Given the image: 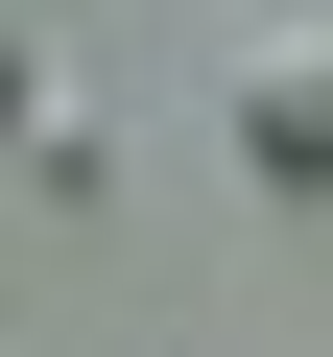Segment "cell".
<instances>
[{
  "label": "cell",
  "mask_w": 333,
  "mask_h": 357,
  "mask_svg": "<svg viewBox=\"0 0 333 357\" xmlns=\"http://www.w3.org/2000/svg\"><path fill=\"white\" fill-rule=\"evenodd\" d=\"M95 167H119V119H95V96H48V119H24V191H48V215H95Z\"/></svg>",
  "instance_id": "2"
},
{
  "label": "cell",
  "mask_w": 333,
  "mask_h": 357,
  "mask_svg": "<svg viewBox=\"0 0 333 357\" xmlns=\"http://www.w3.org/2000/svg\"><path fill=\"white\" fill-rule=\"evenodd\" d=\"M238 167L262 191H333V48H238Z\"/></svg>",
  "instance_id": "1"
}]
</instances>
